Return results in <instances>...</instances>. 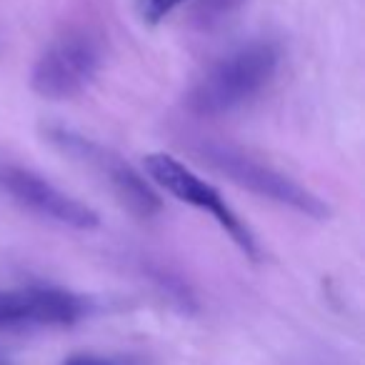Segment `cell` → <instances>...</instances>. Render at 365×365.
Returning a JSON list of instances; mask_svg holds the SVG:
<instances>
[{"instance_id": "cell-6", "label": "cell", "mask_w": 365, "mask_h": 365, "mask_svg": "<svg viewBox=\"0 0 365 365\" xmlns=\"http://www.w3.org/2000/svg\"><path fill=\"white\" fill-rule=\"evenodd\" d=\"M93 313L88 298L51 285L0 290V330L76 325Z\"/></svg>"}, {"instance_id": "cell-11", "label": "cell", "mask_w": 365, "mask_h": 365, "mask_svg": "<svg viewBox=\"0 0 365 365\" xmlns=\"http://www.w3.org/2000/svg\"><path fill=\"white\" fill-rule=\"evenodd\" d=\"M0 365H3V360H0Z\"/></svg>"}, {"instance_id": "cell-9", "label": "cell", "mask_w": 365, "mask_h": 365, "mask_svg": "<svg viewBox=\"0 0 365 365\" xmlns=\"http://www.w3.org/2000/svg\"><path fill=\"white\" fill-rule=\"evenodd\" d=\"M243 3L245 0H203L200 11H203V16H208V21H218V18L235 13Z\"/></svg>"}, {"instance_id": "cell-5", "label": "cell", "mask_w": 365, "mask_h": 365, "mask_svg": "<svg viewBox=\"0 0 365 365\" xmlns=\"http://www.w3.org/2000/svg\"><path fill=\"white\" fill-rule=\"evenodd\" d=\"M101 71V48L86 33L53 41L31 73V88L48 101H68L86 91Z\"/></svg>"}, {"instance_id": "cell-4", "label": "cell", "mask_w": 365, "mask_h": 365, "mask_svg": "<svg viewBox=\"0 0 365 365\" xmlns=\"http://www.w3.org/2000/svg\"><path fill=\"white\" fill-rule=\"evenodd\" d=\"M145 170L150 175V180L158 182L173 198H178L185 205H193L198 210H205L250 260H258L260 250L258 243H255V235L250 233L248 225L238 218V213L225 203V198L208 180L195 175L188 165H182L178 158L168 155V153H153V155H148Z\"/></svg>"}, {"instance_id": "cell-1", "label": "cell", "mask_w": 365, "mask_h": 365, "mask_svg": "<svg viewBox=\"0 0 365 365\" xmlns=\"http://www.w3.org/2000/svg\"><path fill=\"white\" fill-rule=\"evenodd\" d=\"M280 51L270 41H253L215 63L190 91L188 108L200 118H220L243 108L270 86Z\"/></svg>"}, {"instance_id": "cell-2", "label": "cell", "mask_w": 365, "mask_h": 365, "mask_svg": "<svg viewBox=\"0 0 365 365\" xmlns=\"http://www.w3.org/2000/svg\"><path fill=\"white\" fill-rule=\"evenodd\" d=\"M200 158L213 170L228 178L230 182L260 195V198H268L273 203H280L285 208L295 210V213H303L315 220L330 218V208L325 200H320L318 195L303 188L293 178L275 170L273 165L258 160V158L248 155L240 148L228 145V143H203L200 145Z\"/></svg>"}, {"instance_id": "cell-8", "label": "cell", "mask_w": 365, "mask_h": 365, "mask_svg": "<svg viewBox=\"0 0 365 365\" xmlns=\"http://www.w3.org/2000/svg\"><path fill=\"white\" fill-rule=\"evenodd\" d=\"M182 3H185V0H135V8L143 23L155 26V23L168 18L178 6H182Z\"/></svg>"}, {"instance_id": "cell-7", "label": "cell", "mask_w": 365, "mask_h": 365, "mask_svg": "<svg viewBox=\"0 0 365 365\" xmlns=\"http://www.w3.org/2000/svg\"><path fill=\"white\" fill-rule=\"evenodd\" d=\"M0 190L11 195L23 208L38 213L41 218L56 220L68 228L96 230L101 225V218L93 208H88L73 195L63 193L43 175L23 165H16V163L0 160Z\"/></svg>"}, {"instance_id": "cell-3", "label": "cell", "mask_w": 365, "mask_h": 365, "mask_svg": "<svg viewBox=\"0 0 365 365\" xmlns=\"http://www.w3.org/2000/svg\"><path fill=\"white\" fill-rule=\"evenodd\" d=\"M48 140L63 155H68L73 163L83 165L98 180L106 182L108 190L118 198V203L130 210L133 215L153 218L155 213H160V198H158L155 190L148 185V180L130 163H125L110 148L101 145V143L91 140L86 135H78V133L68 130V128H51Z\"/></svg>"}, {"instance_id": "cell-10", "label": "cell", "mask_w": 365, "mask_h": 365, "mask_svg": "<svg viewBox=\"0 0 365 365\" xmlns=\"http://www.w3.org/2000/svg\"><path fill=\"white\" fill-rule=\"evenodd\" d=\"M63 365H125L120 360L103 358V355H91V353H76L71 358L63 360Z\"/></svg>"}]
</instances>
